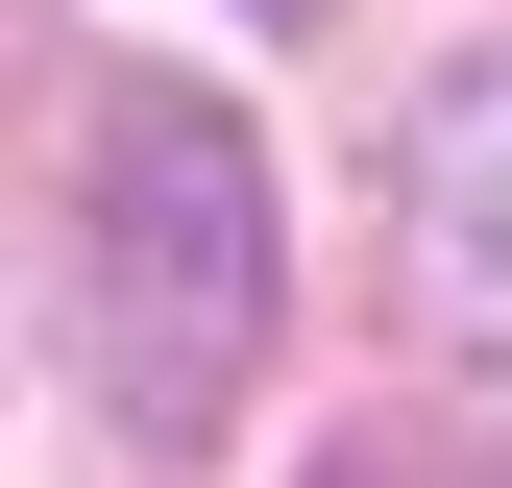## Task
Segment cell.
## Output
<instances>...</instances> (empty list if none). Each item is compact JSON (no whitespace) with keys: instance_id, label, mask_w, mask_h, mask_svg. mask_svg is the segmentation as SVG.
I'll use <instances>...</instances> for the list:
<instances>
[{"instance_id":"cell-3","label":"cell","mask_w":512,"mask_h":488,"mask_svg":"<svg viewBox=\"0 0 512 488\" xmlns=\"http://www.w3.org/2000/svg\"><path fill=\"white\" fill-rule=\"evenodd\" d=\"M317 488H512V464H464V440H415V415H366V440H317Z\"/></svg>"},{"instance_id":"cell-1","label":"cell","mask_w":512,"mask_h":488,"mask_svg":"<svg viewBox=\"0 0 512 488\" xmlns=\"http://www.w3.org/2000/svg\"><path fill=\"white\" fill-rule=\"evenodd\" d=\"M269 318H293V220H269L244 98L98 74V171H74V366H98V415L147 464H220Z\"/></svg>"},{"instance_id":"cell-2","label":"cell","mask_w":512,"mask_h":488,"mask_svg":"<svg viewBox=\"0 0 512 488\" xmlns=\"http://www.w3.org/2000/svg\"><path fill=\"white\" fill-rule=\"evenodd\" d=\"M415 318L512 366V49H464L415 98Z\"/></svg>"},{"instance_id":"cell-4","label":"cell","mask_w":512,"mask_h":488,"mask_svg":"<svg viewBox=\"0 0 512 488\" xmlns=\"http://www.w3.org/2000/svg\"><path fill=\"white\" fill-rule=\"evenodd\" d=\"M269 25H293V0H269Z\"/></svg>"}]
</instances>
